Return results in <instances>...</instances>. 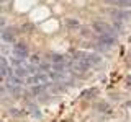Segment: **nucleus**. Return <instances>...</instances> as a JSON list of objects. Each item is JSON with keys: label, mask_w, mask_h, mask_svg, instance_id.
<instances>
[{"label": "nucleus", "mask_w": 131, "mask_h": 122, "mask_svg": "<svg viewBox=\"0 0 131 122\" xmlns=\"http://www.w3.org/2000/svg\"><path fill=\"white\" fill-rule=\"evenodd\" d=\"M49 83V75L46 73H33L26 77V85L36 86V85H48Z\"/></svg>", "instance_id": "f257e3e1"}, {"label": "nucleus", "mask_w": 131, "mask_h": 122, "mask_svg": "<svg viewBox=\"0 0 131 122\" xmlns=\"http://www.w3.org/2000/svg\"><path fill=\"white\" fill-rule=\"evenodd\" d=\"M12 54H13V59L25 60L28 57V47L23 42H16L13 46V49H12Z\"/></svg>", "instance_id": "f03ea898"}, {"label": "nucleus", "mask_w": 131, "mask_h": 122, "mask_svg": "<svg viewBox=\"0 0 131 122\" xmlns=\"http://www.w3.org/2000/svg\"><path fill=\"white\" fill-rule=\"evenodd\" d=\"M98 42H100L103 47H113L115 44H116V38H115L112 33H105V34H100Z\"/></svg>", "instance_id": "7ed1b4c3"}, {"label": "nucleus", "mask_w": 131, "mask_h": 122, "mask_svg": "<svg viewBox=\"0 0 131 122\" xmlns=\"http://www.w3.org/2000/svg\"><path fill=\"white\" fill-rule=\"evenodd\" d=\"M90 68V64L87 62V60H84L82 57H79L77 60H74L72 62V70L79 72V73H85Z\"/></svg>", "instance_id": "20e7f679"}, {"label": "nucleus", "mask_w": 131, "mask_h": 122, "mask_svg": "<svg viewBox=\"0 0 131 122\" xmlns=\"http://www.w3.org/2000/svg\"><path fill=\"white\" fill-rule=\"evenodd\" d=\"M92 28H93V31H97V33H100V34H105V33H112V26H108L105 21H95L92 24Z\"/></svg>", "instance_id": "39448f33"}, {"label": "nucleus", "mask_w": 131, "mask_h": 122, "mask_svg": "<svg viewBox=\"0 0 131 122\" xmlns=\"http://www.w3.org/2000/svg\"><path fill=\"white\" fill-rule=\"evenodd\" d=\"M84 60H87V62L90 64V67L92 65H98V64H102V57L100 55H97V54H84V57H82Z\"/></svg>", "instance_id": "423d86ee"}, {"label": "nucleus", "mask_w": 131, "mask_h": 122, "mask_svg": "<svg viewBox=\"0 0 131 122\" xmlns=\"http://www.w3.org/2000/svg\"><path fill=\"white\" fill-rule=\"evenodd\" d=\"M2 39L5 41V42L12 44V42L15 41V33L12 31V29H5V31H2Z\"/></svg>", "instance_id": "0eeeda50"}, {"label": "nucleus", "mask_w": 131, "mask_h": 122, "mask_svg": "<svg viewBox=\"0 0 131 122\" xmlns=\"http://www.w3.org/2000/svg\"><path fill=\"white\" fill-rule=\"evenodd\" d=\"M112 15L115 16V20H129L131 18V13H126V11H120V10H115L112 11Z\"/></svg>", "instance_id": "6e6552de"}, {"label": "nucleus", "mask_w": 131, "mask_h": 122, "mask_svg": "<svg viewBox=\"0 0 131 122\" xmlns=\"http://www.w3.org/2000/svg\"><path fill=\"white\" fill-rule=\"evenodd\" d=\"M66 24H67V28H71V29H77L79 28V21L74 18H67L66 20Z\"/></svg>", "instance_id": "1a4fd4ad"}, {"label": "nucleus", "mask_w": 131, "mask_h": 122, "mask_svg": "<svg viewBox=\"0 0 131 122\" xmlns=\"http://www.w3.org/2000/svg\"><path fill=\"white\" fill-rule=\"evenodd\" d=\"M43 89H44V85H36V86H33V95H39V93H43Z\"/></svg>", "instance_id": "9d476101"}, {"label": "nucleus", "mask_w": 131, "mask_h": 122, "mask_svg": "<svg viewBox=\"0 0 131 122\" xmlns=\"http://www.w3.org/2000/svg\"><path fill=\"white\" fill-rule=\"evenodd\" d=\"M52 62H54V64H64V57L59 55V54H56V55H52Z\"/></svg>", "instance_id": "9b49d317"}, {"label": "nucleus", "mask_w": 131, "mask_h": 122, "mask_svg": "<svg viewBox=\"0 0 131 122\" xmlns=\"http://www.w3.org/2000/svg\"><path fill=\"white\" fill-rule=\"evenodd\" d=\"M116 5L118 7H131V0H118Z\"/></svg>", "instance_id": "f8f14e48"}, {"label": "nucleus", "mask_w": 131, "mask_h": 122, "mask_svg": "<svg viewBox=\"0 0 131 122\" xmlns=\"http://www.w3.org/2000/svg\"><path fill=\"white\" fill-rule=\"evenodd\" d=\"M0 67H8V62L3 59V57H0Z\"/></svg>", "instance_id": "ddd939ff"}, {"label": "nucleus", "mask_w": 131, "mask_h": 122, "mask_svg": "<svg viewBox=\"0 0 131 122\" xmlns=\"http://www.w3.org/2000/svg\"><path fill=\"white\" fill-rule=\"evenodd\" d=\"M39 62H41V60H39L38 55H33V57H31V64H39Z\"/></svg>", "instance_id": "4468645a"}, {"label": "nucleus", "mask_w": 131, "mask_h": 122, "mask_svg": "<svg viewBox=\"0 0 131 122\" xmlns=\"http://www.w3.org/2000/svg\"><path fill=\"white\" fill-rule=\"evenodd\" d=\"M3 26H5V18H3V16H0V31H2Z\"/></svg>", "instance_id": "2eb2a0df"}, {"label": "nucleus", "mask_w": 131, "mask_h": 122, "mask_svg": "<svg viewBox=\"0 0 131 122\" xmlns=\"http://www.w3.org/2000/svg\"><path fill=\"white\" fill-rule=\"evenodd\" d=\"M105 2H110V3H116L118 0H105Z\"/></svg>", "instance_id": "dca6fc26"}, {"label": "nucleus", "mask_w": 131, "mask_h": 122, "mask_svg": "<svg viewBox=\"0 0 131 122\" xmlns=\"http://www.w3.org/2000/svg\"><path fill=\"white\" fill-rule=\"evenodd\" d=\"M5 2H8V0H0V3H5Z\"/></svg>", "instance_id": "f3484780"}]
</instances>
